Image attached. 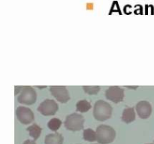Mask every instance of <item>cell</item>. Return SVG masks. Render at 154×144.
<instances>
[{
	"mask_svg": "<svg viewBox=\"0 0 154 144\" xmlns=\"http://www.w3.org/2000/svg\"><path fill=\"white\" fill-rule=\"evenodd\" d=\"M62 122L61 120L57 118H54L50 120L48 123V127L53 131H57L60 127H61Z\"/></svg>",
	"mask_w": 154,
	"mask_h": 144,
	"instance_id": "15",
	"label": "cell"
},
{
	"mask_svg": "<svg viewBox=\"0 0 154 144\" xmlns=\"http://www.w3.org/2000/svg\"><path fill=\"white\" fill-rule=\"evenodd\" d=\"M84 118L82 115L78 113H72L68 116L65 120L64 125L67 130L77 131L84 128Z\"/></svg>",
	"mask_w": 154,
	"mask_h": 144,
	"instance_id": "3",
	"label": "cell"
},
{
	"mask_svg": "<svg viewBox=\"0 0 154 144\" xmlns=\"http://www.w3.org/2000/svg\"><path fill=\"white\" fill-rule=\"evenodd\" d=\"M37 99L36 92L32 87L26 86L23 87L20 95L18 96L17 100L19 103L26 105H32L35 104Z\"/></svg>",
	"mask_w": 154,
	"mask_h": 144,
	"instance_id": "4",
	"label": "cell"
},
{
	"mask_svg": "<svg viewBox=\"0 0 154 144\" xmlns=\"http://www.w3.org/2000/svg\"><path fill=\"white\" fill-rule=\"evenodd\" d=\"M63 136L59 133L51 134L45 136V144H63Z\"/></svg>",
	"mask_w": 154,
	"mask_h": 144,
	"instance_id": "10",
	"label": "cell"
},
{
	"mask_svg": "<svg viewBox=\"0 0 154 144\" xmlns=\"http://www.w3.org/2000/svg\"><path fill=\"white\" fill-rule=\"evenodd\" d=\"M112 114V106L108 102L99 100L93 106V116L96 120L100 122L105 121L111 118Z\"/></svg>",
	"mask_w": 154,
	"mask_h": 144,
	"instance_id": "1",
	"label": "cell"
},
{
	"mask_svg": "<svg viewBox=\"0 0 154 144\" xmlns=\"http://www.w3.org/2000/svg\"><path fill=\"white\" fill-rule=\"evenodd\" d=\"M59 106L57 102L52 99H46L40 104L38 111L44 116H53L58 110Z\"/></svg>",
	"mask_w": 154,
	"mask_h": 144,
	"instance_id": "5",
	"label": "cell"
},
{
	"mask_svg": "<svg viewBox=\"0 0 154 144\" xmlns=\"http://www.w3.org/2000/svg\"><path fill=\"white\" fill-rule=\"evenodd\" d=\"M26 130L29 131V134L34 139V140L38 139L42 133V128L37 124H32L31 126L27 128Z\"/></svg>",
	"mask_w": 154,
	"mask_h": 144,
	"instance_id": "12",
	"label": "cell"
},
{
	"mask_svg": "<svg viewBox=\"0 0 154 144\" xmlns=\"http://www.w3.org/2000/svg\"><path fill=\"white\" fill-rule=\"evenodd\" d=\"M16 115L18 120L24 124H28L32 122L35 118L32 111L29 108L23 106H18L16 110Z\"/></svg>",
	"mask_w": 154,
	"mask_h": 144,
	"instance_id": "7",
	"label": "cell"
},
{
	"mask_svg": "<svg viewBox=\"0 0 154 144\" xmlns=\"http://www.w3.org/2000/svg\"><path fill=\"white\" fill-rule=\"evenodd\" d=\"M51 94L60 103H66L70 99L69 92L66 86H53L50 87Z\"/></svg>",
	"mask_w": 154,
	"mask_h": 144,
	"instance_id": "6",
	"label": "cell"
},
{
	"mask_svg": "<svg viewBox=\"0 0 154 144\" xmlns=\"http://www.w3.org/2000/svg\"><path fill=\"white\" fill-rule=\"evenodd\" d=\"M138 116L141 118H147L152 113L151 104L147 100H141L138 102L135 106Z\"/></svg>",
	"mask_w": 154,
	"mask_h": 144,
	"instance_id": "9",
	"label": "cell"
},
{
	"mask_svg": "<svg viewBox=\"0 0 154 144\" xmlns=\"http://www.w3.org/2000/svg\"><path fill=\"white\" fill-rule=\"evenodd\" d=\"M23 86H15V94H17V92H19L20 91H21Z\"/></svg>",
	"mask_w": 154,
	"mask_h": 144,
	"instance_id": "18",
	"label": "cell"
},
{
	"mask_svg": "<svg viewBox=\"0 0 154 144\" xmlns=\"http://www.w3.org/2000/svg\"><path fill=\"white\" fill-rule=\"evenodd\" d=\"M23 144H36L35 140H27L25 142H23Z\"/></svg>",
	"mask_w": 154,
	"mask_h": 144,
	"instance_id": "19",
	"label": "cell"
},
{
	"mask_svg": "<svg viewBox=\"0 0 154 144\" xmlns=\"http://www.w3.org/2000/svg\"><path fill=\"white\" fill-rule=\"evenodd\" d=\"M116 137V131L112 127L107 124H100L96 129V140L100 144L112 142Z\"/></svg>",
	"mask_w": 154,
	"mask_h": 144,
	"instance_id": "2",
	"label": "cell"
},
{
	"mask_svg": "<svg viewBox=\"0 0 154 144\" xmlns=\"http://www.w3.org/2000/svg\"><path fill=\"white\" fill-rule=\"evenodd\" d=\"M105 97L114 103H119L123 100L124 90L119 86H111L105 92Z\"/></svg>",
	"mask_w": 154,
	"mask_h": 144,
	"instance_id": "8",
	"label": "cell"
},
{
	"mask_svg": "<svg viewBox=\"0 0 154 144\" xmlns=\"http://www.w3.org/2000/svg\"><path fill=\"white\" fill-rule=\"evenodd\" d=\"M90 108H91V104L87 100H79L76 104V110L78 112H86L90 110Z\"/></svg>",
	"mask_w": 154,
	"mask_h": 144,
	"instance_id": "13",
	"label": "cell"
},
{
	"mask_svg": "<svg viewBox=\"0 0 154 144\" xmlns=\"http://www.w3.org/2000/svg\"><path fill=\"white\" fill-rule=\"evenodd\" d=\"M87 10H93V3H87Z\"/></svg>",
	"mask_w": 154,
	"mask_h": 144,
	"instance_id": "17",
	"label": "cell"
},
{
	"mask_svg": "<svg viewBox=\"0 0 154 144\" xmlns=\"http://www.w3.org/2000/svg\"><path fill=\"white\" fill-rule=\"evenodd\" d=\"M135 119V112L133 107H127L123 110L122 120L126 123L132 122Z\"/></svg>",
	"mask_w": 154,
	"mask_h": 144,
	"instance_id": "11",
	"label": "cell"
},
{
	"mask_svg": "<svg viewBox=\"0 0 154 144\" xmlns=\"http://www.w3.org/2000/svg\"><path fill=\"white\" fill-rule=\"evenodd\" d=\"M84 140L90 142H93L96 140V132H95L93 129L87 128L85 129L83 134Z\"/></svg>",
	"mask_w": 154,
	"mask_h": 144,
	"instance_id": "14",
	"label": "cell"
},
{
	"mask_svg": "<svg viewBox=\"0 0 154 144\" xmlns=\"http://www.w3.org/2000/svg\"><path fill=\"white\" fill-rule=\"evenodd\" d=\"M84 92L89 94H96L100 90L99 86H83Z\"/></svg>",
	"mask_w": 154,
	"mask_h": 144,
	"instance_id": "16",
	"label": "cell"
}]
</instances>
